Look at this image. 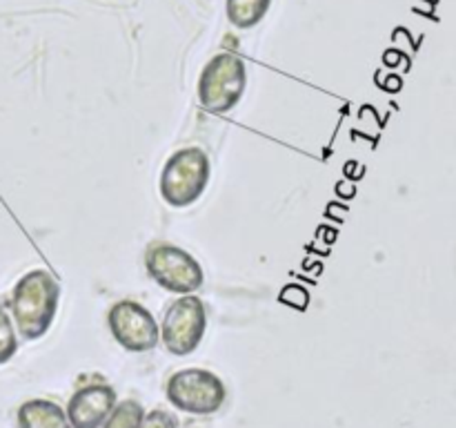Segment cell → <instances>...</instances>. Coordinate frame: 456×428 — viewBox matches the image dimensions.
Instances as JSON below:
<instances>
[{"label":"cell","mask_w":456,"mask_h":428,"mask_svg":"<svg viewBox=\"0 0 456 428\" xmlns=\"http://www.w3.org/2000/svg\"><path fill=\"white\" fill-rule=\"evenodd\" d=\"M18 350V339L13 333V324L9 319L4 303L0 301V364H7Z\"/></svg>","instance_id":"cell-12"},{"label":"cell","mask_w":456,"mask_h":428,"mask_svg":"<svg viewBox=\"0 0 456 428\" xmlns=\"http://www.w3.org/2000/svg\"><path fill=\"white\" fill-rule=\"evenodd\" d=\"M61 285L47 270H31L13 285L12 310L18 333L27 342L43 337L53 324Z\"/></svg>","instance_id":"cell-1"},{"label":"cell","mask_w":456,"mask_h":428,"mask_svg":"<svg viewBox=\"0 0 456 428\" xmlns=\"http://www.w3.org/2000/svg\"><path fill=\"white\" fill-rule=\"evenodd\" d=\"M18 428H71V424L56 401L31 399L18 408Z\"/></svg>","instance_id":"cell-9"},{"label":"cell","mask_w":456,"mask_h":428,"mask_svg":"<svg viewBox=\"0 0 456 428\" xmlns=\"http://www.w3.org/2000/svg\"><path fill=\"white\" fill-rule=\"evenodd\" d=\"M142 417H145L142 406L134 399H125L118 406H114L102 428H141Z\"/></svg>","instance_id":"cell-11"},{"label":"cell","mask_w":456,"mask_h":428,"mask_svg":"<svg viewBox=\"0 0 456 428\" xmlns=\"http://www.w3.org/2000/svg\"><path fill=\"white\" fill-rule=\"evenodd\" d=\"M147 275L167 292L191 294L203 285L200 263L187 250L172 243H151L145 252Z\"/></svg>","instance_id":"cell-5"},{"label":"cell","mask_w":456,"mask_h":428,"mask_svg":"<svg viewBox=\"0 0 456 428\" xmlns=\"http://www.w3.org/2000/svg\"><path fill=\"white\" fill-rule=\"evenodd\" d=\"M225 383L205 368L178 370L167 382V399L176 410L190 415H214L225 404Z\"/></svg>","instance_id":"cell-4"},{"label":"cell","mask_w":456,"mask_h":428,"mask_svg":"<svg viewBox=\"0 0 456 428\" xmlns=\"http://www.w3.org/2000/svg\"><path fill=\"white\" fill-rule=\"evenodd\" d=\"M116 406V391L107 383L78 388L67 404L71 428H101Z\"/></svg>","instance_id":"cell-8"},{"label":"cell","mask_w":456,"mask_h":428,"mask_svg":"<svg viewBox=\"0 0 456 428\" xmlns=\"http://www.w3.org/2000/svg\"><path fill=\"white\" fill-rule=\"evenodd\" d=\"M107 324L116 342L129 352L154 350L160 342V328L142 303L125 299L107 312Z\"/></svg>","instance_id":"cell-7"},{"label":"cell","mask_w":456,"mask_h":428,"mask_svg":"<svg viewBox=\"0 0 456 428\" xmlns=\"http://www.w3.org/2000/svg\"><path fill=\"white\" fill-rule=\"evenodd\" d=\"M248 87V67L236 54L221 52L203 67L199 78V101L212 114H227L243 98Z\"/></svg>","instance_id":"cell-3"},{"label":"cell","mask_w":456,"mask_h":428,"mask_svg":"<svg viewBox=\"0 0 456 428\" xmlns=\"http://www.w3.org/2000/svg\"><path fill=\"white\" fill-rule=\"evenodd\" d=\"M208 330V308L203 299L183 294L165 310L160 339L172 355H191L200 346Z\"/></svg>","instance_id":"cell-6"},{"label":"cell","mask_w":456,"mask_h":428,"mask_svg":"<svg viewBox=\"0 0 456 428\" xmlns=\"http://www.w3.org/2000/svg\"><path fill=\"white\" fill-rule=\"evenodd\" d=\"M272 0H227L225 13L239 29H252L265 18Z\"/></svg>","instance_id":"cell-10"},{"label":"cell","mask_w":456,"mask_h":428,"mask_svg":"<svg viewBox=\"0 0 456 428\" xmlns=\"http://www.w3.org/2000/svg\"><path fill=\"white\" fill-rule=\"evenodd\" d=\"M212 177V165L205 150L191 145L174 152L160 172V196L172 208H187L205 194Z\"/></svg>","instance_id":"cell-2"},{"label":"cell","mask_w":456,"mask_h":428,"mask_svg":"<svg viewBox=\"0 0 456 428\" xmlns=\"http://www.w3.org/2000/svg\"><path fill=\"white\" fill-rule=\"evenodd\" d=\"M178 422L176 417H174L172 413H167V410H150V413L142 417L141 422V428H176Z\"/></svg>","instance_id":"cell-13"},{"label":"cell","mask_w":456,"mask_h":428,"mask_svg":"<svg viewBox=\"0 0 456 428\" xmlns=\"http://www.w3.org/2000/svg\"><path fill=\"white\" fill-rule=\"evenodd\" d=\"M281 301H285L292 308H305L307 292L303 288H298V285H288V288L281 292Z\"/></svg>","instance_id":"cell-14"}]
</instances>
